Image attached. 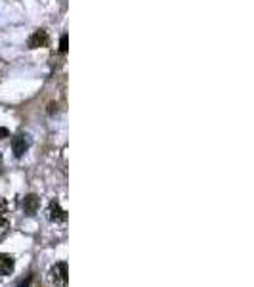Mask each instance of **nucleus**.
I'll list each match as a JSON object with an SVG mask.
<instances>
[{
  "mask_svg": "<svg viewBox=\"0 0 254 287\" xmlns=\"http://www.w3.org/2000/svg\"><path fill=\"white\" fill-rule=\"evenodd\" d=\"M48 33L44 31V29H36L35 33L29 37L27 40V46L31 48V50H35V48H44V46H48Z\"/></svg>",
  "mask_w": 254,
  "mask_h": 287,
  "instance_id": "nucleus-1",
  "label": "nucleus"
},
{
  "mask_svg": "<svg viewBox=\"0 0 254 287\" xmlns=\"http://www.w3.org/2000/svg\"><path fill=\"white\" fill-rule=\"evenodd\" d=\"M50 278H52V282L56 286H67V264L65 262H58L56 266H52Z\"/></svg>",
  "mask_w": 254,
  "mask_h": 287,
  "instance_id": "nucleus-2",
  "label": "nucleus"
},
{
  "mask_svg": "<svg viewBox=\"0 0 254 287\" xmlns=\"http://www.w3.org/2000/svg\"><path fill=\"white\" fill-rule=\"evenodd\" d=\"M12 150L15 157H23L25 151L29 150V140L25 134H17V136L12 140Z\"/></svg>",
  "mask_w": 254,
  "mask_h": 287,
  "instance_id": "nucleus-3",
  "label": "nucleus"
},
{
  "mask_svg": "<svg viewBox=\"0 0 254 287\" xmlns=\"http://www.w3.org/2000/svg\"><path fill=\"white\" fill-rule=\"evenodd\" d=\"M48 216L52 222H65L67 220V211H63L58 201H52L48 209Z\"/></svg>",
  "mask_w": 254,
  "mask_h": 287,
  "instance_id": "nucleus-4",
  "label": "nucleus"
},
{
  "mask_svg": "<svg viewBox=\"0 0 254 287\" xmlns=\"http://www.w3.org/2000/svg\"><path fill=\"white\" fill-rule=\"evenodd\" d=\"M38 207H40V199H38V195L35 193H29V195H25L23 197V211L27 214H35L38 211Z\"/></svg>",
  "mask_w": 254,
  "mask_h": 287,
  "instance_id": "nucleus-5",
  "label": "nucleus"
},
{
  "mask_svg": "<svg viewBox=\"0 0 254 287\" xmlns=\"http://www.w3.org/2000/svg\"><path fill=\"white\" fill-rule=\"evenodd\" d=\"M15 268V262L10 255H0V276H10Z\"/></svg>",
  "mask_w": 254,
  "mask_h": 287,
  "instance_id": "nucleus-6",
  "label": "nucleus"
},
{
  "mask_svg": "<svg viewBox=\"0 0 254 287\" xmlns=\"http://www.w3.org/2000/svg\"><path fill=\"white\" fill-rule=\"evenodd\" d=\"M8 230H10V222H8L6 218H2V216H0V237L4 236Z\"/></svg>",
  "mask_w": 254,
  "mask_h": 287,
  "instance_id": "nucleus-7",
  "label": "nucleus"
},
{
  "mask_svg": "<svg viewBox=\"0 0 254 287\" xmlns=\"http://www.w3.org/2000/svg\"><path fill=\"white\" fill-rule=\"evenodd\" d=\"M67 48H69V44H67V35H61V38H60V52H61V54H67Z\"/></svg>",
  "mask_w": 254,
  "mask_h": 287,
  "instance_id": "nucleus-8",
  "label": "nucleus"
},
{
  "mask_svg": "<svg viewBox=\"0 0 254 287\" xmlns=\"http://www.w3.org/2000/svg\"><path fill=\"white\" fill-rule=\"evenodd\" d=\"M31 282H33V274H29L27 278H23V280L19 282V286H17V287H31Z\"/></svg>",
  "mask_w": 254,
  "mask_h": 287,
  "instance_id": "nucleus-9",
  "label": "nucleus"
},
{
  "mask_svg": "<svg viewBox=\"0 0 254 287\" xmlns=\"http://www.w3.org/2000/svg\"><path fill=\"white\" fill-rule=\"evenodd\" d=\"M6 211H8V201L0 197V216H2V214H4Z\"/></svg>",
  "mask_w": 254,
  "mask_h": 287,
  "instance_id": "nucleus-10",
  "label": "nucleus"
},
{
  "mask_svg": "<svg viewBox=\"0 0 254 287\" xmlns=\"http://www.w3.org/2000/svg\"><path fill=\"white\" fill-rule=\"evenodd\" d=\"M8 136V130L6 128H0V138H6Z\"/></svg>",
  "mask_w": 254,
  "mask_h": 287,
  "instance_id": "nucleus-11",
  "label": "nucleus"
},
{
  "mask_svg": "<svg viewBox=\"0 0 254 287\" xmlns=\"http://www.w3.org/2000/svg\"><path fill=\"white\" fill-rule=\"evenodd\" d=\"M0 173H2V155H0Z\"/></svg>",
  "mask_w": 254,
  "mask_h": 287,
  "instance_id": "nucleus-12",
  "label": "nucleus"
}]
</instances>
